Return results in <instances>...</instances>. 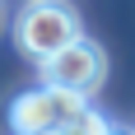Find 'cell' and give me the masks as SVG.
I'll use <instances>...</instances> for the list:
<instances>
[{"label":"cell","instance_id":"6da1fadb","mask_svg":"<svg viewBox=\"0 0 135 135\" xmlns=\"http://www.w3.org/2000/svg\"><path fill=\"white\" fill-rule=\"evenodd\" d=\"M79 37H84L79 14L70 9L65 0H33V5H23L19 23H14L19 51L33 56V61H51L56 51H65L70 42H79Z\"/></svg>","mask_w":135,"mask_h":135},{"label":"cell","instance_id":"7a4b0ae2","mask_svg":"<svg viewBox=\"0 0 135 135\" xmlns=\"http://www.w3.org/2000/svg\"><path fill=\"white\" fill-rule=\"evenodd\" d=\"M89 112V98L65 93V89H51V84H37L9 103V131L14 135H51L75 126Z\"/></svg>","mask_w":135,"mask_h":135},{"label":"cell","instance_id":"3957f363","mask_svg":"<svg viewBox=\"0 0 135 135\" xmlns=\"http://www.w3.org/2000/svg\"><path fill=\"white\" fill-rule=\"evenodd\" d=\"M103 75H107V56H103V47L89 37L70 42L65 51H56L51 61H42V84H51V89H65V93H79L89 98L103 84Z\"/></svg>","mask_w":135,"mask_h":135},{"label":"cell","instance_id":"277c9868","mask_svg":"<svg viewBox=\"0 0 135 135\" xmlns=\"http://www.w3.org/2000/svg\"><path fill=\"white\" fill-rule=\"evenodd\" d=\"M51 135H112V121L103 117V112H93V107H89L75 126H65V131H51Z\"/></svg>","mask_w":135,"mask_h":135},{"label":"cell","instance_id":"5b68a950","mask_svg":"<svg viewBox=\"0 0 135 135\" xmlns=\"http://www.w3.org/2000/svg\"><path fill=\"white\" fill-rule=\"evenodd\" d=\"M112 135H135V131H112Z\"/></svg>","mask_w":135,"mask_h":135},{"label":"cell","instance_id":"8992f818","mask_svg":"<svg viewBox=\"0 0 135 135\" xmlns=\"http://www.w3.org/2000/svg\"><path fill=\"white\" fill-rule=\"evenodd\" d=\"M28 5H33V0H28Z\"/></svg>","mask_w":135,"mask_h":135}]
</instances>
